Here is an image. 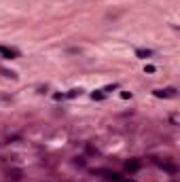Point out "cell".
Instances as JSON below:
<instances>
[{
	"label": "cell",
	"instance_id": "obj_10",
	"mask_svg": "<svg viewBox=\"0 0 180 182\" xmlns=\"http://www.w3.org/2000/svg\"><path fill=\"white\" fill-rule=\"evenodd\" d=\"M121 182H131V180H123V178H121Z\"/></svg>",
	"mask_w": 180,
	"mask_h": 182
},
{
	"label": "cell",
	"instance_id": "obj_8",
	"mask_svg": "<svg viewBox=\"0 0 180 182\" xmlns=\"http://www.w3.org/2000/svg\"><path fill=\"white\" fill-rule=\"evenodd\" d=\"M76 95H81V89H72L68 93V98H76Z\"/></svg>",
	"mask_w": 180,
	"mask_h": 182
},
{
	"label": "cell",
	"instance_id": "obj_4",
	"mask_svg": "<svg viewBox=\"0 0 180 182\" xmlns=\"http://www.w3.org/2000/svg\"><path fill=\"white\" fill-rule=\"evenodd\" d=\"M125 167H127V172H138L140 169V161H129Z\"/></svg>",
	"mask_w": 180,
	"mask_h": 182
},
{
	"label": "cell",
	"instance_id": "obj_2",
	"mask_svg": "<svg viewBox=\"0 0 180 182\" xmlns=\"http://www.w3.org/2000/svg\"><path fill=\"white\" fill-rule=\"evenodd\" d=\"M0 55H2L4 59H15L19 53H17L15 49H9V47H0Z\"/></svg>",
	"mask_w": 180,
	"mask_h": 182
},
{
	"label": "cell",
	"instance_id": "obj_3",
	"mask_svg": "<svg viewBox=\"0 0 180 182\" xmlns=\"http://www.w3.org/2000/svg\"><path fill=\"white\" fill-rule=\"evenodd\" d=\"M157 165L163 167V169H165V172H170V174H176V172H178V167H176L174 163H167V161H157Z\"/></svg>",
	"mask_w": 180,
	"mask_h": 182
},
{
	"label": "cell",
	"instance_id": "obj_1",
	"mask_svg": "<svg viewBox=\"0 0 180 182\" xmlns=\"http://www.w3.org/2000/svg\"><path fill=\"white\" fill-rule=\"evenodd\" d=\"M153 93H155V98H174V95H176V89H174V87H167V89H155Z\"/></svg>",
	"mask_w": 180,
	"mask_h": 182
},
{
	"label": "cell",
	"instance_id": "obj_7",
	"mask_svg": "<svg viewBox=\"0 0 180 182\" xmlns=\"http://www.w3.org/2000/svg\"><path fill=\"white\" fill-rule=\"evenodd\" d=\"M9 176H13L15 180H19V178H21V172H19V169H13V172H9Z\"/></svg>",
	"mask_w": 180,
	"mask_h": 182
},
{
	"label": "cell",
	"instance_id": "obj_5",
	"mask_svg": "<svg viewBox=\"0 0 180 182\" xmlns=\"http://www.w3.org/2000/svg\"><path fill=\"white\" fill-rule=\"evenodd\" d=\"M136 55H138V57H142V59H146V57H150L153 53H150L148 49H138V51H136Z\"/></svg>",
	"mask_w": 180,
	"mask_h": 182
},
{
	"label": "cell",
	"instance_id": "obj_6",
	"mask_svg": "<svg viewBox=\"0 0 180 182\" xmlns=\"http://www.w3.org/2000/svg\"><path fill=\"white\" fill-rule=\"evenodd\" d=\"M0 72H2L4 76H11V78H17V74H15L13 70H0Z\"/></svg>",
	"mask_w": 180,
	"mask_h": 182
},
{
	"label": "cell",
	"instance_id": "obj_9",
	"mask_svg": "<svg viewBox=\"0 0 180 182\" xmlns=\"http://www.w3.org/2000/svg\"><path fill=\"white\" fill-rule=\"evenodd\" d=\"M91 98H93V100H102V98H104V93H91Z\"/></svg>",
	"mask_w": 180,
	"mask_h": 182
}]
</instances>
